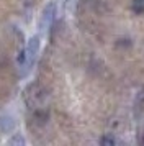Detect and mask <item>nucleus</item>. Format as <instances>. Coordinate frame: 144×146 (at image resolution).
I'll return each mask as SVG.
<instances>
[{
	"mask_svg": "<svg viewBox=\"0 0 144 146\" xmlns=\"http://www.w3.org/2000/svg\"><path fill=\"white\" fill-rule=\"evenodd\" d=\"M100 143H102V145H115V143H116V139L110 138V136H105V138L100 139Z\"/></svg>",
	"mask_w": 144,
	"mask_h": 146,
	"instance_id": "7ed1b4c3",
	"label": "nucleus"
},
{
	"mask_svg": "<svg viewBox=\"0 0 144 146\" xmlns=\"http://www.w3.org/2000/svg\"><path fill=\"white\" fill-rule=\"evenodd\" d=\"M131 10L136 15L144 13V0H133L131 2Z\"/></svg>",
	"mask_w": 144,
	"mask_h": 146,
	"instance_id": "f03ea898",
	"label": "nucleus"
},
{
	"mask_svg": "<svg viewBox=\"0 0 144 146\" xmlns=\"http://www.w3.org/2000/svg\"><path fill=\"white\" fill-rule=\"evenodd\" d=\"M143 145H144V138H143Z\"/></svg>",
	"mask_w": 144,
	"mask_h": 146,
	"instance_id": "20e7f679",
	"label": "nucleus"
},
{
	"mask_svg": "<svg viewBox=\"0 0 144 146\" xmlns=\"http://www.w3.org/2000/svg\"><path fill=\"white\" fill-rule=\"evenodd\" d=\"M38 48H39V40H38V36H34V38L30 40L28 48H26V54L23 56V59L26 61L28 66H31L33 62H34V59H36V53H38Z\"/></svg>",
	"mask_w": 144,
	"mask_h": 146,
	"instance_id": "f257e3e1",
	"label": "nucleus"
}]
</instances>
